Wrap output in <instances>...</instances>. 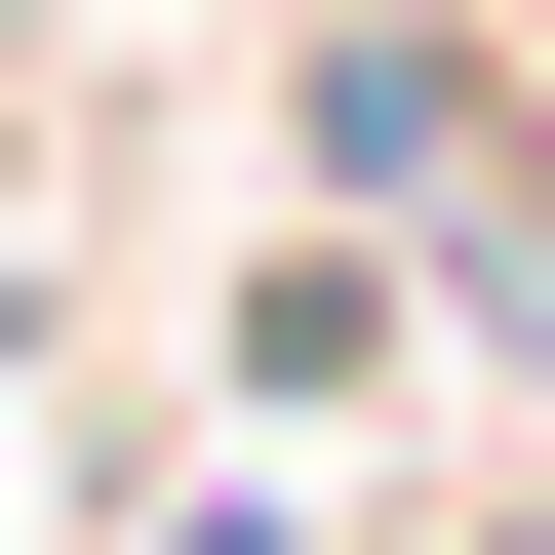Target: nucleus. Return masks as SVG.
Returning <instances> with one entry per match:
<instances>
[{
  "label": "nucleus",
  "instance_id": "f257e3e1",
  "mask_svg": "<svg viewBox=\"0 0 555 555\" xmlns=\"http://www.w3.org/2000/svg\"><path fill=\"white\" fill-rule=\"evenodd\" d=\"M159 555H278V516H159Z\"/></svg>",
  "mask_w": 555,
  "mask_h": 555
}]
</instances>
